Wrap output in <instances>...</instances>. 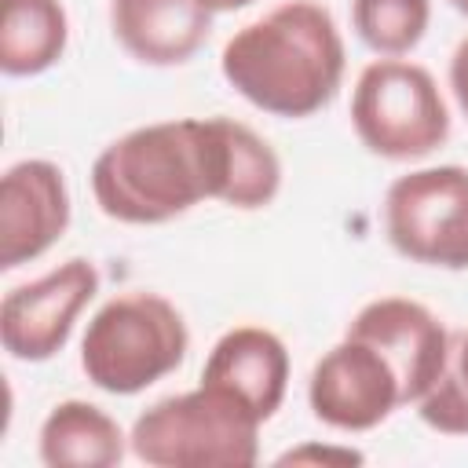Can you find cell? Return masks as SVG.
Listing matches in <instances>:
<instances>
[{
  "instance_id": "1",
  "label": "cell",
  "mask_w": 468,
  "mask_h": 468,
  "mask_svg": "<svg viewBox=\"0 0 468 468\" xmlns=\"http://www.w3.org/2000/svg\"><path fill=\"white\" fill-rule=\"evenodd\" d=\"M223 124L179 117L124 132L91 165V194L102 216L132 227L168 223L197 201H219Z\"/></svg>"
},
{
  "instance_id": "2",
  "label": "cell",
  "mask_w": 468,
  "mask_h": 468,
  "mask_svg": "<svg viewBox=\"0 0 468 468\" xmlns=\"http://www.w3.org/2000/svg\"><path fill=\"white\" fill-rule=\"evenodd\" d=\"M219 69L249 106L296 121L336 99L347 51L329 7L285 0L223 44Z\"/></svg>"
},
{
  "instance_id": "3",
  "label": "cell",
  "mask_w": 468,
  "mask_h": 468,
  "mask_svg": "<svg viewBox=\"0 0 468 468\" xmlns=\"http://www.w3.org/2000/svg\"><path fill=\"white\" fill-rule=\"evenodd\" d=\"M190 333L172 300L132 289L106 300L80 340L84 377L110 395H139L186 358Z\"/></svg>"
},
{
  "instance_id": "4",
  "label": "cell",
  "mask_w": 468,
  "mask_h": 468,
  "mask_svg": "<svg viewBox=\"0 0 468 468\" xmlns=\"http://www.w3.org/2000/svg\"><path fill=\"white\" fill-rule=\"evenodd\" d=\"M128 446L150 468H252L260 461V420L230 395L197 384L143 410Z\"/></svg>"
},
{
  "instance_id": "5",
  "label": "cell",
  "mask_w": 468,
  "mask_h": 468,
  "mask_svg": "<svg viewBox=\"0 0 468 468\" xmlns=\"http://www.w3.org/2000/svg\"><path fill=\"white\" fill-rule=\"evenodd\" d=\"M351 128L384 161H417L450 139L446 99L420 62L377 58L351 88Z\"/></svg>"
},
{
  "instance_id": "6",
  "label": "cell",
  "mask_w": 468,
  "mask_h": 468,
  "mask_svg": "<svg viewBox=\"0 0 468 468\" xmlns=\"http://www.w3.org/2000/svg\"><path fill=\"white\" fill-rule=\"evenodd\" d=\"M384 234L413 263L468 271V168L431 165L391 179L384 194Z\"/></svg>"
},
{
  "instance_id": "7",
  "label": "cell",
  "mask_w": 468,
  "mask_h": 468,
  "mask_svg": "<svg viewBox=\"0 0 468 468\" xmlns=\"http://www.w3.org/2000/svg\"><path fill=\"white\" fill-rule=\"evenodd\" d=\"M311 413L336 431H373L406 402V388L391 358L366 336H344L314 362L307 380Z\"/></svg>"
},
{
  "instance_id": "8",
  "label": "cell",
  "mask_w": 468,
  "mask_h": 468,
  "mask_svg": "<svg viewBox=\"0 0 468 468\" xmlns=\"http://www.w3.org/2000/svg\"><path fill=\"white\" fill-rule=\"evenodd\" d=\"M99 292V271L91 260H66L48 274L15 285L0 303V344L18 362H48L55 358L80 311Z\"/></svg>"
},
{
  "instance_id": "9",
  "label": "cell",
  "mask_w": 468,
  "mask_h": 468,
  "mask_svg": "<svg viewBox=\"0 0 468 468\" xmlns=\"http://www.w3.org/2000/svg\"><path fill=\"white\" fill-rule=\"evenodd\" d=\"M69 227V186L55 161H15L0 179V267L40 260Z\"/></svg>"
},
{
  "instance_id": "10",
  "label": "cell",
  "mask_w": 468,
  "mask_h": 468,
  "mask_svg": "<svg viewBox=\"0 0 468 468\" xmlns=\"http://www.w3.org/2000/svg\"><path fill=\"white\" fill-rule=\"evenodd\" d=\"M347 333L373 340L391 358V366L402 377L410 406H417L435 388V380L442 377L450 362V347H453L439 314H431L424 303L406 300V296L369 300L347 322Z\"/></svg>"
},
{
  "instance_id": "11",
  "label": "cell",
  "mask_w": 468,
  "mask_h": 468,
  "mask_svg": "<svg viewBox=\"0 0 468 468\" xmlns=\"http://www.w3.org/2000/svg\"><path fill=\"white\" fill-rule=\"evenodd\" d=\"M201 384L230 395L263 424L285 402L289 347L278 333L263 325H234L212 344L201 369Z\"/></svg>"
},
{
  "instance_id": "12",
  "label": "cell",
  "mask_w": 468,
  "mask_h": 468,
  "mask_svg": "<svg viewBox=\"0 0 468 468\" xmlns=\"http://www.w3.org/2000/svg\"><path fill=\"white\" fill-rule=\"evenodd\" d=\"M117 44L143 66H183L212 33L201 0H110Z\"/></svg>"
},
{
  "instance_id": "13",
  "label": "cell",
  "mask_w": 468,
  "mask_h": 468,
  "mask_svg": "<svg viewBox=\"0 0 468 468\" xmlns=\"http://www.w3.org/2000/svg\"><path fill=\"white\" fill-rule=\"evenodd\" d=\"M128 435L121 424L84 399H66L51 406L40 424V461L48 468H113L124 461Z\"/></svg>"
},
{
  "instance_id": "14",
  "label": "cell",
  "mask_w": 468,
  "mask_h": 468,
  "mask_svg": "<svg viewBox=\"0 0 468 468\" xmlns=\"http://www.w3.org/2000/svg\"><path fill=\"white\" fill-rule=\"evenodd\" d=\"M69 44V15L62 0H0V69L7 77H37L51 69Z\"/></svg>"
},
{
  "instance_id": "15",
  "label": "cell",
  "mask_w": 468,
  "mask_h": 468,
  "mask_svg": "<svg viewBox=\"0 0 468 468\" xmlns=\"http://www.w3.org/2000/svg\"><path fill=\"white\" fill-rule=\"evenodd\" d=\"M223 121V190L219 201L241 212L263 208L282 190V161L274 146L234 117Z\"/></svg>"
},
{
  "instance_id": "16",
  "label": "cell",
  "mask_w": 468,
  "mask_h": 468,
  "mask_svg": "<svg viewBox=\"0 0 468 468\" xmlns=\"http://www.w3.org/2000/svg\"><path fill=\"white\" fill-rule=\"evenodd\" d=\"M431 22V0H351V26L358 40L380 58L410 55Z\"/></svg>"
},
{
  "instance_id": "17",
  "label": "cell",
  "mask_w": 468,
  "mask_h": 468,
  "mask_svg": "<svg viewBox=\"0 0 468 468\" xmlns=\"http://www.w3.org/2000/svg\"><path fill=\"white\" fill-rule=\"evenodd\" d=\"M417 413L442 435H468V329L453 340L450 362L435 388L417 402Z\"/></svg>"
},
{
  "instance_id": "18",
  "label": "cell",
  "mask_w": 468,
  "mask_h": 468,
  "mask_svg": "<svg viewBox=\"0 0 468 468\" xmlns=\"http://www.w3.org/2000/svg\"><path fill=\"white\" fill-rule=\"evenodd\" d=\"M303 461H329V464H358L362 453L358 450H340V446H296V450H285L278 457V464H303Z\"/></svg>"
},
{
  "instance_id": "19",
  "label": "cell",
  "mask_w": 468,
  "mask_h": 468,
  "mask_svg": "<svg viewBox=\"0 0 468 468\" xmlns=\"http://www.w3.org/2000/svg\"><path fill=\"white\" fill-rule=\"evenodd\" d=\"M450 91H453L461 113L468 117V37H464V40L453 48V55H450Z\"/></svg>"
},
{
  "instance_id": "20",
  "label": "cell",
  "mask_w": 468,
  "mask_h": 468,
  "mask_svg": "<svg viewBox=\"0 0 468 468\" xmlns=\"http://www.w3.org/2000/svg\"><path fill=\"white\" fill-rule=\"evenodd\" d=\"M212 15H223V11H241V7H249V4H256V0H201Z\"/></svg>"
},
{
  "instance_id": "21",
  "label": "cell",
  "mask_w": 468,
  "mask_h": 468,
  "mask_svg": "<svg viewBox=\"0 0 468 468\" xmlns=\"http://www.w3.org/2000/svg\"><path fill=\"white\" fill-rule=\"evenodd\" d=\"M450 7H453V11H461V15L468 18V0H450Z\"/></svg>"
}]
</instances>
